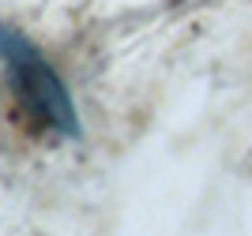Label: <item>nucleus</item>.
<instances>
[{
	"label": "nucleus",
	"instance_id": "1",
	"mask_svg": "<svg viewBox=\"0 0 252 236\" xmlns=\"http://www.w3.org/2000/svg\"><path fill=\"white\" fill-rule=\"evenodd\" d=\"M0 64L8 72V82L19 105L34 116V124H42L49 131L64 135V139H79L83 124H79V109L72 102V90L64 86L61 72L49 64L38 45L23 30L0 23Z\"/></svg>",
	"mask_w": 252,
	"mask_h": 236
}]
</instances>
